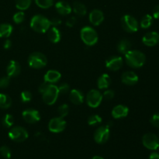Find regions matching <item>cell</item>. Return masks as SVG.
<instances>
[{"mask_svg": "<svg viewBox=\"0 0 159 159\" xmlns=\"http://www.w3.org/2000/svg\"><path fill=\"white\" fill-rule=\"evenodd\" d=\"M150 123L153 127L159 128V113H155L152 116L150 120Z\"/></svg>", "mask_w": 159, "mask_h": 159, "instance_id": "39", "label": "cell"}, {"mask_svg": "<svg viewBox=\"0 0 159 159\" xmlns=\"http://www.w3.org/2000/svg\"><path fill=\"white\" fill-rule=\"evenodd\" d=\"M77 23V18L75 16H71L66 21V26L68 27H73Z\"/></svg>", "mask_w": 159, "mask_h": 159, "instance_id": "41", "label": "cell"}, {"mask_svg": "<svg viewBox=\"0 0 159 159\" xmlns=\"http://www.w3.org/2000/svg\"><path fill=\"white\" fill-rule=\"evenodd\" d=\"M20 99L23 102H29L32 99V93L30 91H23L20 94Z\"/></svg>", "mask_w": 159, "mask_h": 159, "instance_id": "35", "label": "cell"}, {"mask_svg": "<svg viewBox=\"0 0 159 159\" xmlns=\"http://www.w3.org/2000/svg\"><path fill=\"white\" fill-rule=\"evenodd\" d=\"M89 21L94 26H99L104 20V14L99 9H93L89 13Z\"/></svg>", "mask_w": 159, "mask_h": 159, "instance_id": "17", "label": "cell"}, {"mask_svg": "<svg viewBox=\"0 0 159 159\" xmlns=\"http://www.w3.org/2000/svg\"><path fill=\"white\" fill-rule=\"evenodd\" d=\"M142 143L149 150H157L159 147V138L153 133H148L143 136Z\"/></svg>", "mask_w": 159, "mask_h": 159, "instance_id": "10", "label": "cell"}, {"mask_svg": "<svg viewBox=\"0 0 159 159\" xmlns=\"http://www.w3.org/2000/svg\"><path fill=\"white\" fill-rule=\"evenodd\" d=\"M23 119L28 124H35L40 120V115L37 110L28 109L22 113Z\"/></svg>", "mask_w": 159, "mask_h": 159, "instance_id": "13", "label": "cell"}, {"mask_svg": "<svg viewBox=\"0 0 159 159\" xmlns=\"http://www.w3.org/2000/svg\"><path fill=\"white\" fill-rule=\"evenodd\" d=\"M102 119L100 116L94 114L92 115V116H90L89 117L88 124L89 126H96L98 125V124H101V123H102Z\"/></svg>", "mask_w": 159, "mask_h": 159, "instance_id": "32", "label": "cell"}, {"mask_svg": "<svg viewBox=\"0 0 159 159\" xmlns=\"http://www.w3.org/2000/svg\"><path fill=\"white\" fill-rule=\"evenodd\" d=\"M11 47H12V42H11L10 40H6V41L4 42V43H3V48L6 50L9 49Z\"/></svg>", "mask_w": 159, "mask_h": 159, "instance_id": "45", "label": "cell"}, {"mask_svg": "<svg viewBox=\"0 0 159 159\" xmlns=\"http://www.w3.org/2000/svg\"><path fill=\"white\" fill-rule=\"evenodd\" d=\"M152 16L157 20L159 19V5H157L154 7L153 11H152Z\"/></svg>", "mask_w": 159, "mask_h": 159, "instance_id": "44", "label": "cell"}, {"mask_svg": "<svg viewBox=\"0 0 159 159\" xmlns=\"http://www.w3.org/2000/svg\"><path fill=\"white\" fill-rule=\"evenodd\" d=\"M48 37L51 42L54 43H58L61 38V32L57 26H51L48 31Z\"/></svg>", "mask_w": 159, "mask_h": 159, "instance_id": "22", "label": "cell"}, {"mask_svg": "<svg viewBox=\"0 0 159 159\" xmlns=\"http://www.w3.org/2000/svg\"><path fill=\"white\" fill-rule=\"evenodd\" d=\"M110 126L111 124H107L104 126H101L94 133V140L98 144H104L110 138Z\"/></svg>", "mask_w": 159, "mask_h": 159, "instance_id": "8", "label": "cell"}, {"mask_svg": "<svg viewBox=\"0 0 159 159\" xmlns=\"http://www.w3.org/2000/svg\"><path fill=\"white\" fill-rule=\"evenodd\" d=\"M57 88H58L59 94H66L68 92H70L69 85L67 83L61 84L60 86H58Z\"/></svg>", "mask_w": 159, "mask_h": 159, "instance_id": "38", "label": "cell"}, {"mask_svg": "<svg viewBox=\"0 0 159 159\" xmlns=\"http://www.w3.org/2000/svg\"><path fill=\"white\" fill-rule=\"evenodd\" d=\"M153 23V16L149 14L144 16L143 18L141 19V22H140V26L143 29H148V28L150 27L152 25Z\"/></svg>", "mask_w": 159, "mask_h": 159, "instance_id": "28", "label": "cell"}, {"mask_svg": "<svg viewBox=\"0 0 159 159\" xmlns=\"http://www.w3.org/2000/svg\"><path fill=\"white\" fill-rule=\"evenodd\" d=\"M32 0H16V7L20 11H24L30 6Z\"/></svg>", "mask_w": 159, "mask_h": 159, "instance_id": "29", "label": "cell"}, {"mask_svg": "<svg viewBox=\"0 0 159 159\" xmlns=\"http://www.w3.org/2000/svg\"><path fill=\"white\" fill-rule=\"evenodd\" d=\"M124 55L127 64L133 68H141L145 64V54L138 50H130Z\"/></svg>", "mask_w": 159, "mask_h": 159, "instance_id": "1", "label": "cell"}, {"mask_svg": "<svg viewBox=\"0 0 159 159\" xmlns=\"http://www.w3.org/2000/svg\"><path fill=\"white\" fill-rule=\"evenodd\" d=\"M21 71V67L19 62L16 61L12 60L9 62L6 68V73H7V76L9 78L16 77L20 74Z\"/></svg>", "mask_w": 159, "mask_h": 159, "instance_id": "15", "label": "cell"}, {"mask_svg": "<svg viewBox=\"0 0 159 159\" xmlns=\"http://www.w3.org/2000/svg\"><path fill=\"white\" fill-rule=\"evenodd\" d=\"M114 96H115L114 92L111 89L106 90V91L103 93V94H102V97H103V99H107V100H110V99H112L113 97H114Z\"/></svg>", "mask_w": 159, "mask_h": 159, "instance_id": "40", "label": "cell"}, {"mask_svg": "<svg viewBox=\"0 0 159 159\" xmlns=\"http://www.w3.org/2000/svg\"><path fill=\"white\" fill-rule=\"evenodd\" d=\"M142 42L148 47H154L159 43V34L155 31H151L144 34Z\"/></svg>", "mask_w": 159, "mask_h": 159, "instance_id": "14", "label": "cell"}, {"mask_svg": "<svg viewBox=\"0 0 159 159\" xmlns=\"http://www.w3.org/2000/svg\"><path fill=\"white\" fill-rule=\"evenodd\" d=\"M85 99L89 107L91 108H96L101 104L103 97L102 94L99 90L92 89L87 93Z\"/></svg>", "mask_w": 159, "mask_h": 159, "instance_id": "9", "label": "cell"}, {"mask_svg": "<svg viewBox=\"0 0 159 159\" xmlns=\"http://www.w3.org/2000/svg\"><path fill=\"white\" fill-rule=\"evenodd\" d=\"M12 105V99L8 95L4 93H0V108L9 109Z\"/></svg>", "mask_w": 159, "mask_h": 159, "instance_id": "27", "label": "cell"}, {"mask_svg": "<svg viewBox=\"0 0 159 159\" xmlns=\"http://www.w3.org/2000/svg\"><path fill=\"white\" fill-rule=\"evenodd\" d=\"M130 48H131V43L127 39H123L117 44V51L120 54H125L130 51Z\"/></svg>", "mask_w": 159, "mask_h": 159, "instance_id": "24", "label": "cell"}, {"mask_svg": "<svg viewBox=\"0 0 159 159\" xmlns=\"http://www.w3.org/2000/svg\"><path fill=\"white\" fill-rule=\"evenodd\" d=\"M149 159H159V154L157 152H153L149 156Z\"/></svg>", "mask_w": 159, "mask_h": 159, "instance_id": "46", "label": "cell"}, {"mask_svg": "<svg viewBox=\"0 0 159 159\" xmlns=\"http://www.w3.org/2000/svg\"><path fill=\"white\" fill-rule=\"evenodd\" d=\"M10 79L9 76H4L0 79V89H6L10 84Z\"/></svg>", "mask_w": 159, "mask_h": 159, "instance_id": "37", "label": "cell"}, {"mask_svg": "<svg viewBox=\"0 0 159 159\" xmlns=\"http://www.w3.org/2000/svg\"><path fill=\"white\" fill-rule=\"evenodd\" d=\"M35 2L41 9H48L54 5V0H35Z\"/></svg>", "mask_w": 159, "mask_h": 159, "instance_id": "31", "label": "cell"}, {"mask_svg": "<svg viewBox=\"0 0 159 159\" xmlns=\"http://www.w3.org/2000/svg\"><path fill=\"white\" fill-rule=\"evenodd\" d=\"M59 95L60 94H59L58 88L57 85L50 84L44 93H42V98H43V101L45 104L51 106L55 103Z\"/></svg>", "mask_w": 159, "mask_h": 159, "instance_id": "5", "label": "cell"}, {"mask_svg": "<svg viewBox=\"0 0 159 159\" xmlns=\"http://www.w3.org/2000/svg\"><path fill=\"white\" fill-rule=\"evenodd\" d=\"M55 9L57 12L61 16L69 15L72 11V8L69 3L65 1H59L55 4Z\"/></svg>", "mask_w": 159, "mask_h": 159, "instance_id": "19", "label": "cell"}, {"mask_svg": "<svg viewBox=\"0 0 159 159\" xmlns=\"http://www.w3.org/2000/svg\"><path fill=\"white\" fill-rule=\"evenodd\" d=\"M81 39L87 46H93L98 42V34L91 26H85L81 30Z\"/></svg>", "mask_w": 159, "mask_h": 159, "instance_id": "3", "label": "cell"}, {"mask_svg": "<svg viewBox=\"0 0 159 159\" xmlns=\"http://www.w3.org/2000/svg\"><path fill=\"white\" fill-rule=\"evenodd\" d=\"M73 11L79 16H84L86 14L87 9L83 3L76 1L73 3Z\"/></svg>", "mask_w": 159, "mask_h": 159, "instance_id": "25", "label": "cell"}, {"mask_svg": "<svg viewBox=\"0 0 159 159\" xmlns=\"http://www.w3.org/2000/svg\"><path fill=\"white\" fill-rule=\"evenodd\" d=\"M111 83V79L109 75L103 74L98 79L97 85L99 89H107Z\"/></svg>", "mask_w": 159, "mask_h": 159, "instance_id": "23", "label": "cell"}, {"mask_svg": "<svg viewBox=\"0 0 159 159\" xmlns=\"http://www.w3.org/2000/svg\"><path fill=\"white\" fill-rule=\"evenodd\" d=\"M129 113V108L124 105H117L112 110V116L114 119L126 117Z\"/></svg>", "mask_w": 159, "mask_h": 159, "instance_id": "18", "label": "cell"}, {"mask_svg": "<svg viewBox=\"0 0 159 159\" xmlns=\"http://www.w3.org/2000/svg\"><path fill=\"white\" fill-rule=\"evenodd\" d=\"M0 154H1V155L3 158L6 159L10 158L11 157V151L9 148L7 147V146L4 145L0 148Z\"/></svg>", "mask_w": 159, "mask_h": 159, "instance_id": "36", "label": "cell"}, {"mask_svg": "<svg viewBox=\"0 0 159 159\" xmlns=\"http://www.w3.org/2000/svg\"><path fill=\"white\" fill-rule=\"evenodd\" d=\"M69 99L72 103L75 105H80L84 102V95L81 91L78 89H72L69 93Z\"/></svg>", "mask_w": 159, "mask_h": 159, "instance_id": "20", "label": "cell"}, {"mask_svg": "<svg viewBox=\"0 0 159 159\" xmlns=\"http://www.w3.org/2000/svg\"><path fill=\"white\" fill-rule=\"evenodd\" d=\"M57 112H58V114L60 117L65 118L68 114V113H69V107L67 104H62V105H61L58 107Z\"/></svg>", "mask_w": 159, "mask_h": 159, "instance_id": "33", "label": "cell"}, {"mask_svg": "<svg viewBox=\"0 0 159 159\" xmlns=\"http://www.w3.org/2000/svg\"><path fill=\"white\" fill-rule=\"evenodd\" d=\"M49 85H50V84L48 83V82H45V81H44V82H43L42 84H40V86H39V88H38L39 93H41V94L43 93H44V91L47 89H48V87L49 86Z\"/></svg>", "mask_w": 159, "mask_h": 159, "instance_id": "43", "label": "cell"}, {"mask_svg": "<svg viewBox=\"0 0 159 159\" xmlns=\"http://www.w3.org/2000/svg\"><path fill=\"white\" fill-rule=\"evenodd\" d=\"M48 64V59L43 54L40 52H34L28 57V65L30 68L35 69L44 68Z\"/></svg>", "mask_w": 159, "mask_h": 159, "instance_id": "4", "label": "cell"}, {"mask_svg": "<svg viewBox=\"0 0 159 159\" xmlns=\"http://www.w3.org/2000/svg\"><path fill=\"white\" fill-rule=\"evenodd\" d=\"M93 159H104V158H102V157H100V156H94L93 158Z\"/></svg>", "mask_w": 159, "mask_h": 159, "instance_id": "47", "label": "cell"}, {"mask_svg": "<svg viewBox=\"0 0 159 159\" xmlns=\"http://www.w3.org/2000/svg\"><path fill=\"white\" fill-rule=\"evenodd\" d=\"M51 22L42 15H35L30 20V27L39 34L46 33L51 27Z\"/></svg>", "mask_w": 159, "mask_h": 159, "instance_id": "2", "label": "cell"}, {"mask_svg": "<svg viewBox=\"0 0 159 159\" xmlns=\"http://www.w3.org/2000/svg\"><path fill=\"white\" fill-rule=\"evenodd\" d=\"M50 22H51V26H57L61 24V20L58 17H54V18L51 19V20H50Z\"/></svg>", "mask_w": 159, "mask_h": 159, "instance_id": "42", "label": "cell"}, {"mask_svg": "<svg viewBox=\"0 0 159 159\" xmlns=\"http://www.w3.org/2000/svg\"><path fill=\"white\" fill-rule=\"evenodd\" d=\"M28 136L27 130L20 126L12 127L9 132V138L15 142H23L27 139Z\"/></svg>", "mask_w": 159, "mask_h": 159, "instance_id": "6", "label": "cell"}, {"mask_svg": "<svg viewBox=\"0 0 159 159\" xmlns=\"http://www.w3.org/2000/svg\"><path fill=\"white\" fill-rule=\"evenodd\" d=\"M66 121L62 117H54L50 120L48 124V129L51 132L54 134L61 133L66 127Z\"/></svg>", "mask_w": 159, "mask_h": 159, "instance_id": "11", "label": "cell"}, {"mask_svg": "<svg viewBox=\"0 0 159 159\" xmlns=\"http://www.w3.org/2000/svg\"><path fill=\"white\" fill-rule=\"evenodd\" d=\"M12 26L9 23L0 24V37H9L12 33Z\"/></svg>", "mask_w": 159, "mask_h": 159, "instance_id": "26", "label": "cell"}, {"mask_svg": "<svg viewBox=\"0 0 159 159\" xmlns=\"http://www.w3.org/2000/svg\"><path fill=\"white\" fill-rule=\"evenodd\" d=\"M158 148H159V147H158Z\"/></svg>", "mask_w": 159, "mask_h": 159, "instance_id": "48", "label": "cell"}, {"mask_svg": "<svg viewBox=\"0 0 159 159\" xmlns=\"http://www.w3.org/2000/svg\"><path fill=\"white\" fill-rule=\"evenodd\" d=\"M61 78V73L58 71H56V70H49L44 75L43 79H44L45 82H48L49 84H53L58 82Z\"/></svg>", "mask_w": 159, "mask_h": 159, "instance_id": "21", "label": "cell"}, {"mask_svg": "<svg viewBox=\"0 0 159 159\" xmlns=\"http://www.w3.org/2000/svg\"><path fill=\"white\" fill-rule=\"evenodd\" d=\"M121 26L128 33H135L138 30L139 24L136 19L130 15H124L121 18Z\"/></svg>", "mask_w": 159, "mask_h": 159, "instance_id": "7", "label": "cell"}, {"mask_svg": "<svg viewBox=\"0 0 159 159\" xmlns=\"http://www.w3.org/2000/svg\"><path fill=\"white\" fill-rule=\"evenodd\" d=\"M138 76L134 71H126L121 76V80L124 84L127 85H134L138 83Z\"/></svg>", "mask_w": 159, "mask_h": 159, "instance_id": "16", "label": "cell"}, {"mask_svg": "<svg viewBox=\"0 0 159 159\" xmlns=\"http://www.w3.org/2000/svg\"><path fill=\"white\" fill-rule=\"evenodd\" d=\"M124 64V60L120 56H112L106 61V67L110 71H118Z\"/></svg>", "mask_w": 159, "mask_h": 159, "instance_id": "12", "label": "cell"}, {"mask_svg": "<svg viewBox=\"0 0 159 159\" xmlns=\"http://www.w3.org/2000/svg\"><path fill=\"white\" fill-rule=\"evenodd\" d=\"M25 19V14L24 12L20 11V12H17L14 14L13 17H12V20H13L14 23H17V24H20L23 22Z\"/></svg>", "mask_w": 159, "mask_h": 159, "instance_id": "34", "label": "cell"}, {"mask_svg": "<svg viewBox=\"0 0 159 159\" xmlns=\"http://www.w3.org/2000/svg\"><path fill=\"white\" fill-rule=\"evenodd\" d=\"M14 124V118L9 113L5 115L2 118V124L6 128H10L11 127H12Z\"/></svg>", "mask_w": 159, "mask_h": 159, "instance_id": "30", "label": "cell"}]
</instances>
